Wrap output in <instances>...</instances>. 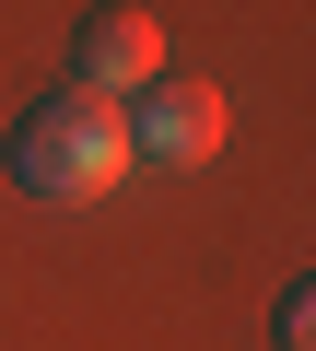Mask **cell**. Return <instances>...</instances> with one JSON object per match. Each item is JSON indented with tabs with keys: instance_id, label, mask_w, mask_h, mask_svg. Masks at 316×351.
<instances>
[{
	"instance_id": "6da1fadb",
	"label": "cell",
	"mask_w": 316,
	"mask_h": 351,
	"mask_svg": "<svg viewBox=\"0 0 316 351\" xmlns=\"http://www.w3.org/2000/svg\"><path fill=\"white\" fill-rule=\"evenodd\" d=\"M141 152H129V106H106V94H47V106H24V129H12V176L36 199H106L117 176H129Z\"/></svg>"
},
{
	"instance_id": "7a4b0ae2",
	"label": "cell",
	"mask_w": 316,
	"mask_h": 351,
	"mask_svg": "<svg viewBox=\"0 0 316 351\" xmlns=\"http://www.w3.org/2000/svg\"><path fill=\"white\" fill-rule=\"evenodd\" d=\"M141 82H165V24L141 12V0H106V12H82L71 36V94H141Z\"/></svg>"
},
{
	"instance_id": "3957f363",
	"label": "cell",
	"mask_w": 316,
	"mask_h": 351,
	"mask_svg": "<svg viewBox=\"0 0 316 351\" xmlns=\"http://www.w3.org/2000/svg\"><path fill=\"white\" fill-rule=\"evenodd\" d=\"M129 152H141V164H211V152H223V94L188 82V71L141 82V94H129Z\"/></svg>"
},
{
	"instance_id": "277c9868",
	"label": "cell",
	"mask_w": 316,
	"mask_h": 351,
	"mask_svg": "<svg viewBox=\"0 0 316 351\" xmlns=\"http://www.w3.org/2000/svg\"><path fill=\"white\" fill-rule=\"evenodd\" d=\"M281 351H316V281H304V293H281Z\"/></svg>"
}]
</instances>
